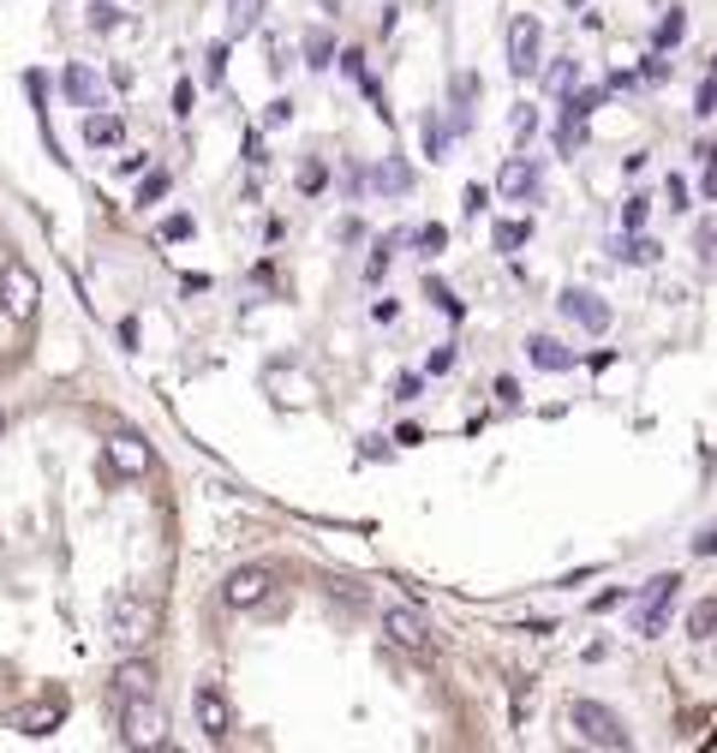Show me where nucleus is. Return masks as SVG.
Here are the masks:
<instances>
[{
	"mask_svg": "<svg viewBox=\"0 0 717 753\" xmlns=\"http://www.w3.org/2000/svg\"><path fill=\"white\" fill-rule=\"evenodd\" d=\"M108 634H114V646H120V652H150L156 634H162V610H156V598H144V593L114 598Z\"/></svg>",
	"mask_w": 717,
	"mask_h": 753,
	"instance_id": "1",
	"label": "nucleus"
},
{
	"mask_svg": "<svg viewBox=\"0 0 717 753\" xmlns=\"http://www.w3.org/2000/svg\"><path fill=\"white\" fill-rule=\"evenodd\" d=\"M383 634H389V646H401V652H413V658H436V652H443L436 623L419 610V604H394V610H383Z\"/></svg>",
	"mask_w": 717,
	"mask_h": 753,
	"instance_id": "2",
	"label": "nucleus"
},
{
	"mask_svg": "<svg viewBox=\"0 0 717 753\" xmlns=\"http://www.w3.org/2000/svg\"><path fill=\"white\" fill-rule=\"evenodd\" d=\"M568 723H574V735L587 747H610V753H622V747H634V735H628V723L610 712V705H598V700H574L568 705Z\"/></svg>",
	"mask_w": 717,
	"mask_h": 753,
	"instance_id": "3",
	"label": "nucleus"
},
{
	"mask_svg": "<svg viewBox=\"0 0 717 753\" xmlns=\"http://www.w3.org/2000/svg\"><path fill=\"white\" fill-rule=\"evenodd\" d=\"M114 712H120L126 747H168V723L156 712V693H126V700H114Z\"/></svg>",
	"mask_w": 717,
	"mask_h": 753,
	"instance_id": "4",
	"label": "nucleus"
},
{
	"mask_svg": "<svg viewBox=\"0 0 717 753\" xmlns=\"http://www.w3.org/2000/svg\"><path fill=\"white\" fill-rule=\"evenodd\" d=\"M676 593H682V574H652V581L640 586V598H634V634H646V640H652V634H664Z\"/></svg>",
	"mask_w": 717,
	"mask_h": 753,
	"instance_id": "5",
	"label": "nucleus"
},
{
	"mask_svg": "<svg viewBox=\"0 0 717 753\" xmlns=\"http://www.w3.org/2000/svg\"><path fill=\"white\" fill-rule=\"evenodd\" d=\"M66 688H42L36 693V700H24V705H12V730H19V735H54V730H61V718H66Z\"/></svg>",
	"mask_w": 717,
	"mask_h": 753,
	"instance_id": "6",
	"label": "nucleus"
},
{
	"mask_svg": "<svg viewBox=\"0 0 717 753\" xmlns=\"http://www.w3.org/2000/svg\"><path fill=\"white\" fill-rule=\"evenodd\" d=\"M36 300H42L36 270H24V263H7V270H0V312L19 317V323H31V317H36Z\"/></svg>",
	"mask_w": 717,
	"mask_h": 753,
	"instance_id": "7",
	"label": "nucleus"
},
{
	"mask_svg": "<svg viewBox=\"0 0 717 753\" xmlns=\"http://www.w3.org/2000/svg\"><path fill=\"white\" fill-rule=\"evenodd\" d=\"M538 42H545V24H538L533 12L508 19V72H515V79H533L538 72Z\"/></svg>",
	"mask_w": 717,
	"mask_h": 753,
	"instance_id": "8",
	"label": "nucleus"
},
{
	"mask_svg": "<svg viewBox=\"0 0 717 753\" xmlns=\"http://www.w3.org/2000/svg\"><path fill=\"white\" fill-rule=\"evenodd\" d=\"M192 705H198V730H203V742H228V735H233V705H228V693L215 688V682H198Z\"/></svg>",
	"mask_w": 717,
	"mask_h": 753,
	"instance_id": "9",
	"label": "nucleus"
},
{
	"mask_svg": "<svg viewBox=\"0 0 717 753\" xmlns=\"http://www.w3.org/2000/svg\"><path fill=\"white\" fill-rule=\"evenodd\" d=\"M270 581H275V574L270 568H233L228 574V586H222V598L233 604V610H252V604H263V593H270Z\"/></svg>",
	"mask_w": 717,
	"mask_h": 753,
	"instance_id": "10",
	"label": "nucleus"
},
{
	"mask_svg": "<svg viewBox=\"0 0 717 753\" xmlns=\"http://www.w3.org/2000/svg\"><path fill=\"white\" fill-rule=\"evenodd\" d=\"M496 191H503V203H520L538 191V161L533 156H508L503 168H496Z\"/></svg>",
	"mask_w": 717,
	"mask_h": 753,
	"instance_id": "11",
	"label": "nucleus"
},
{
	"mask_svg": "<svg viewBox=\"0 0 717 753\" xmlns=\"http://www.w3.org/2000/svg\"><path fill=\"white\" fill-rule=\"evenodd\" d=\"M108 467H114V472H126V479H138V472H150V467H156V449H150L144 437L120 431V437L108 442Z\"/></svg>",
	"mask_w": 717,
	"mask_h": 753,
	"instance_id": "12",
	"label": "nucleus"
},
{
	"mask_svg": "<svg viewBox=\"0 0 717 753\" xmlns=\"http://www.w3.org/2000/svg\"><path fill=\"white\" fill-rule=\"evenodd\" d=\"M562 312L574 317L587 335H604V330H610V305L598 300V293H587V287H568V293H562Z\"/></svg>",
	"mask_w": 717,
	"mask_h": 753,
	"instance_id": "13",
	"label": "nucleus"
},
{
	"mask_svg": "<svg viewBox=\"0 0 717 753\" xmlns=\"http://www.w3.org/2000/svg\"><path fill=\"white\" fill-rule=\"evenodd\" d=\"M126 693H156V663L144 652H131L120 670H114V700H126Z\"/></svg>",
	"mask_w": 717,
	"mask_h": 753,
	"instance_id": "14",
	"label": "nucleus"
},
{
	"mask_svg": "<svg viewBox=\"0 0 717 753\" xmlns=\"http://www.w3.org/2000/svg\"><path fill=\"white\" fill-rule=\"evenodd\" d=\"M61 91H66V102H78V108H102V79L91 66H66L61 72Z\"/></svg>",
	"mask_w": 717,
	"mask_h": 753,
	"instance_id": "15",
	"label": "nucleus"
},
{
	"mask_svg": "<svg viewBox=\"0 0 717 753\" xmlns=\"http://www.w3.org/2000/svg\"><path fill=\"white\" fill-rule=\"evenodd\" d=\"M526 359H533L538 372H568V365H574V353L556 342V335H533V342H526Z\"/></svg>",
	"mask_w": 717,
	"mask_h": 753,
	"instance_id": "16",
	"label": "nucleus"
},
{
	"mask_svg": "<svg viewBox=\"0 0 717 753\" xmlns=\"http://www.w3.org/2000/svg\"><path fill=\"white\" fill-rule=\"evenodd\" d=\"M120 138H126V121H120V114H102V108H91V121H84V144L108 150V144H120Z\"/></svg>",
	"mask_w": 717,
	"mask_h": 753,
	"instance_id": "17",
	"label": "nucleus"
},
{
	"mask_svg": "<svg viewBox=\"0 0 717 753\" xmlns=\"http://www.w3.org/2000/svg\"><path fill=\"white\" fill-rule=\"evenodd\" d=\"M604 96H610L604 84H587V91H568V96H562V114H580V121H587L592 108H604Z\"/></svg>",
	"mask_w": 717,
	"mask_h": 753,
	"instance_id": "18",
	"label": "nucleus"
},
{
	"mask_svg": "<svg viewBox=\"0 0 717 753\" xmlns=\"http://www.w3.org/2000/svg\"><path fill=\"white\" fill-rule=\"evenodd\" d=\"M616 258L622 263H657V240L652 233H628V240L616 245Z\"/></svg>",
	"mask_w": 717,
	"mask_h": 753,
	"instance_id": "19",
	"label": "nucleus"
},
{
	"mask_svg": "<svg viewBox=\"0 0 717 753\" xmlns=\"http://www.w3.org/2000/svg\"><path fill=\"white\" fill-rule=\"evenodd\" d=\"M371 186L377 191H407L413 186V168H407V161H383V168L371 174Z\"/></svg>",
	"mask_w": 717,
	"mask_h": 753,
	"instance_id": "20",
	"label": "nucleus"
},
{
	"mask_svg": "<svg viewBox=\"0 0 717 753\" xmlns=\"http://www.w3.org/2000/svg\"><path fill=\"white\" fill-rule=\"evenodd\" d=\"M580 144H587V126H580V114H562V121H556V150L574 156Z\"/></svg>",
	"mask_w": 717,
	"mask_h": 753,
	"instance_id": "21",
	"label": "nucleus"
},
{
	"mask_svg": "<svg viewBox=\"0 0 717 753\" xmlns=\"http://www.w3.org/2000/svg\"><path fill=\"white\" fill-rule=\"evenodd\" d=\"M407 233H383L377 240V251H371V263H365V282H383V270H389V258H394V245H401Z\"/></svg>",
	"mask_w": 717,
	"mask_h": 753,
	"instance_id": "22",
	"label": "nucleus"
},
{
	"mask_svg": "<svg viewBox=\"0 0 717 753\" xmlns=\"http://www.w3.org/2000/svg\"><path fill=\"white\" fill-rule=\"evenodd\" d=\"M682 31H687V19H682L676 7H669V12H664V24H657V36H652V49H657V54H664V49H676Z\"/></svg>",
	"mask_w": 717,
	"mask_h": 753,
	"instance_id": "23",
	"label": "nucleus"
},
{
	"mask_svg": "<svg viewBox=\"0 0 717 753\" xmlns=\"http://www.w3.org/2000/svg\"><path fill=\"white\" fill-rule=\"evenodd\" d=\"M252 24H257V0H228V31L245 36Z\"/></svg>",
	"mask_w": 717,
	"mask_h": 753,
	"instance_id": "24",
	"label": "nucleus"
},
{
	"mask_svg": "<svg viewBox=\"0 0 717 753\" xmlns=\"http://www.w3.org/2000/svg\"><path fill=\"white\" fill-rule=\"evenodd\" d=\"M305 61H312V66H335V36L329 31H312V36H305Z\"/></svg>",
	"mask_w": 717,
	"mask_h": 753,
	"instance_id": "25",
	"label": "nucleus"
},
{
	"mask_svg": "<svg viewBox=\"0 0 717 753\" xmlns=\"http://www.w3.org/2000/svg\"><path fill=\"white\" fill-rule=\"evenodd\" d=\"M526 240H533V228H526V221H496V251H520Z\"/></svg>",
	"mask_w": 717,
	"mask_h": 753,
	"instance_id": "26",
	"label": "nucleus"
},
{
	"mask_svg": "<svg viewBox=\"0 0 717 753\" xmlns=\"http://www.w3.org/2000/svg\"><path fill=\"white\" fill-rule=\"evenodd\" d=\"M168 198V168H156V174H144V186H138V203L150 210V203H162Z\"/></svg>",
	"mask_w": 717,
	"mask_h": 753,
	"instance_id": "27",
	"label": "nucleus"
},
{
	"mask_svg": "<svg viewBox=\"0 0 717 753\" xmlns=\"http://www.w3.org/2000/svg\"><path fill=\"white\" fill-rule=\"evenodd\" d=\"M329 186V168H324V161H305V168H299V191H305V198H317V191H324Z\"/></svg>",
	"mask_w": 717,
	"mask_h": 753,
	"instance_id": "28",
	"label": "nucleus"
},
{
	"mask_svg": "<svg viewBox=\"0 0 717 753\" xmlns=\"http://www.w3.org/2000/svg\"><path fill=\"white\" fill-rule=\"evenodd\" d=\"M574 79H580V66H574V61H556V66L545 72V84H550L556 96H568V91H574Z\"/></svg>",
	"mask_w": 717,
	"mask_h": 753,
	"instance_id": "29",
	"label": "nucleus"
},
{
	"mask_svg": "<svg viewBox=\"0 0 717 753\" xmlns=\"http://www.w3.org/2000/svg\"><path fill=\"white\" fill-rule=\"evenodd\" d=\"M424 150L443 156L449 150V132H443V114H424Z\"/></svg>",
	"mask_w": 717,
	"mask_h": 753,
	"instance_id": "30",
	"label": "nucleus"
},
{
	"mask_svg": "<svg viewBox=\"0 0 717 753\" xmlns=\"http://www.w3.org/2000/svg\"><path fill=\"white\" fill-rule=\"evenodd\" d=\"M203 79H210V84H222V79H228V42H215V49L203 54Z\"/></svg>",
	"mask_w": 717,
	"mask_h": 753,
	"instance_id": "31",
	"label": "nucleus"
},
{
	"mask_svg": "<svg viewBox=\"0 0 717 753\" xmlns=\"http://www.w3.org/2000/svg\"><path fill=\"white\" fill-rule=\"evenodd\" d=\"M646 210H652L646 198H628V203H622V228H628V233H640V228H646Z\"/></svg>",
	"mask_w": 717,
	"mask_h": 753,
	"instance_id": "32",
	"label": "nucleus"
},
{
	"mask_svg": "<svg viewBox=\"0 0 717 753\" xmlns=\"http://www.w3.org/2000/svg\"><path fill=\"white\" fill-rule=\"evenodd\" d=\"M424 293H431V305H436V312H449V317H461V300H455V293H449L443 282H424Z\"/></svg>",
	"mask_w": 717,
	"mask_h": 753,
	"instance_id": "33",
	"label": "nucleus"
},
{
	"mask_svg": "<svg viewBox=\"0 0 717 753\" xmlns=\"http://www.w3.org/2000/svg\"><path fill=\"white\" fill-rule=\"evenodd\" d=\"M694 114H699V121H706V114H717V72H711L706 84H699V96H694Z\"/></svg>",
	"mask_w": 717,
	"mask_h": 753,
	"instance_id": "34",
	"label": "nucleus"
},
{
	"mask_svg": "<svg viewBox=\"0 0 717 753\" xmlns=\"http://www.w3.org/2000/svg\"><path fill=\"white\" fill-rule=\"evenodd\" d=\"M419 389H424V377H419V372H401V377H394V401H413Z\"/></svg>",
	"mask_w": 717,
	"mask_h": 753,
	"instance_id": "35",
	"label": "nucleus"
},
{
	"mask_svg": "<svg viewBox=\"0 0 717 753\" xmlns=\"http://www.w3.org/2000/svg\"><path fill=\"white\" fill-rule=\"evenodd\" d=\"M699 258H706V270H717V228H711V221L699 228Z\"/></svg>",
	"mask_w": 717,
	"mask_h": 753,
	"instance_id": "36",
	"label": "nucleus"
},
{
	"mask_svg": "<svg viewBox=\"0 0 717 753\" xmlns=\"http://www.w3.org/2000/svg\"><path fill=\"white\" fill-rule=\"evenodd\" d=\"M533 126H538V108H526V102H520V108H515V138L526 144V138H533Z\"/></svg>",
	"mask_w": 717,
	"mask_h": 753,
	"instance_id": "37",
	"label": "nucleus"
},
{
	"mask_svg": "<svg viewBox=\"0 0 717 753\" xmlns=\"http://www.w3.org/2000/svg\"><path fill=\"white\" fill-rule=\"evenodd\" d=\"M114 19H120V7H108V0H96V7H91V24H96V31H114Z\"/></svg>",
	"mask_w": 717,
	"mask_h": 753,
	"instance_id": "38",
	"label": "nucleus"
},
{
	"mask_svg": "<svg viewBox=\"0 0 717 753\" xmlns=\"http://www.w3.org/2000/svg\"><path fill=\"white\" fill-rule=\"evenodd\" d=\"M699 191H706V198H717V144L706 150V174H699Z\"/></svg>",
	"mask_w": 717,
	"mask_h": 753,
	"instance_id": "39",
	"label": "nucleus"
},
{
	"mask_svg": "<svg viewBox=\"0 0 717 753\" xmlns=\"http://www.w3.org/2000/svg\"><path fill=\"white\" fill-rule=\"evenodd\" d=\"M496 401H503V407H520V383H515V377H496Z\"/></svg>",
	"mask_w": 717,
	"mask_h": 753,
	"instance_id": "40",
	"label": "nucleus"
},
{
	"mask_svg": "<svg viewBox=\"0 0 717 753\" xmlns=\"http://www.w3.org/2000/svg\"><path fill=\"white\" fill-rule=\"evenodd\" d=\"M449 365H455V347H436V353H431V365H424V372H431V377H443Z\"/></svg>",
	"mask_w": 717,
	"mask_h": 753,
	"instance_id": "41",
	"label": "nucleus"
},
{
	"mask_svg": "<svg viewBox=\"0 0 717 753\" xmlns=\"http://www.w3.org/2000/svg\"><path fill=\"white\" fill-rule=\"evenodd\" d=\"M694 556H717V521H711V526H706V533H699V538H694Z\"/></svg>",
	"mask_w": 717,
	"mask_h": 753,
	"instance_id": "42",
	"label": "nucleus"
},
{
	"mask_svg": "<svg viewBox=\"0 0 717 753\" xmlns=\"http://www.w3.org/2000/svg\"><path fill=\"white\" fill-rule=\"evenodd\" d=\"M419 245H424V251H443L449 233H443V228H419Z\"/></svg>",
	"mask_w": 717,
	"mask_h": 753,
	"instance_id": "43",
	"label": "nucleus"
},
{
	"mask_svg": "<svg viewBox=\"0 0 717 753\" xmlns=\"http://www.w3.org/2000/svg\"><path fill=\"white\" fill-rule=\"evenodd\" d=\"M664 191H669V210H687V180H682V174H676Z\"/></svg>",
	"mask_w": 717,
	"mask_h": 753,
	"instance_id": "44",
	"label": "nucleus"
},
{
	"mask_svg": "<svg viewBox=\"0 0 717 753\" xmlns=\"http://www.w3.org/2000/svg\"><path fill=\"white\" fill-rule=\"evenodd\" d=\"M162 233H168V240H186V233H192V216H168Z\"/></svg>",
	"mask_w": 717,
	"mask_h": 753,
	"instance_id": "45",
	"label": "nucleus"
},
{
	"mask_svg": "<svg viewBox=\"0 0 717 753\" xmlns=\"http://www.w3.org/2000/svg\"><path fill=\"white\" fill-rule=\"evenodd\" d=\"M640 79H652V84H657V79H669V66H664V54H652V61H646V66H640Z\"/></svg>",
	"mask_w": 717,
	"mask_h": 753,
	"instance_id": "46",
	"label": "nucleus"
},
{
	"mask_svg": "<svg viewBox=\"0 0 717 753\" xmlns=\"http://www.w3.org/2000/svg\"><path fill=\"white\" fill-rule=\"evenodd\" d=\"M245 161H252V168H270V156H263V144H257V132H252V138H245Z\"/></svg>",
	"mask_w": 717,
	"mask_h": 753,
	"instance_id": "47",
	"label": "nucleus"
},
{
	"mask_svg": "<svg viewBox=\"0 0 717 753\" xmlns=\"http://www.w3.org/2000/svg\"><path fill=\"white\" fill-rule=\"evenodd\" d=\"M0 688H7V663H0Z\"/></svg>",
	"mask_w": 717,
	"mask_h": 753,
	"instance_id": "48",
	"label": "nucleus"
},
{
	"mask_svg": "<svg viewBox=\"0 0 717 753\" xmlns=\"http://www.w3.org/2000/svg\"><path fill=\"white\" fill-rule=\"evenodd\" d=\"M0 431H7V412H0Z\"/></svg>",
	"mask_w": 717,
	"mask_h": 753,
	"instance_id": "49",
	"label": "nucleus"
},
{
	"mask_svg": "<svg viewBox=\"0 0 717 753\" xmlns=\"http://www.w3.org/2000/svg\"><path fill=\"white\" fill-rule=\"evenodd\" d=\"M711 72H717V54H711Z\"/></svg>",
	"mask_w": 717,
	"mask_h": 753,
	"instance_id": "50",
	"label": "nucleus"
},
{
	"mask_svg": "<svg viewBox=\"0 0 717 753\" xmlns=\"http://www.w3.org/2000/svg\"><path fill=\"white\" fill-rule=\"evenodd\" d=\"M574 7H580V0H574Z\"/></svg>",
	"mask_w": 717,
	"mask_h": 753,
	"instance_id": "51",
	"label": "nucleus"
}]
</instances>
